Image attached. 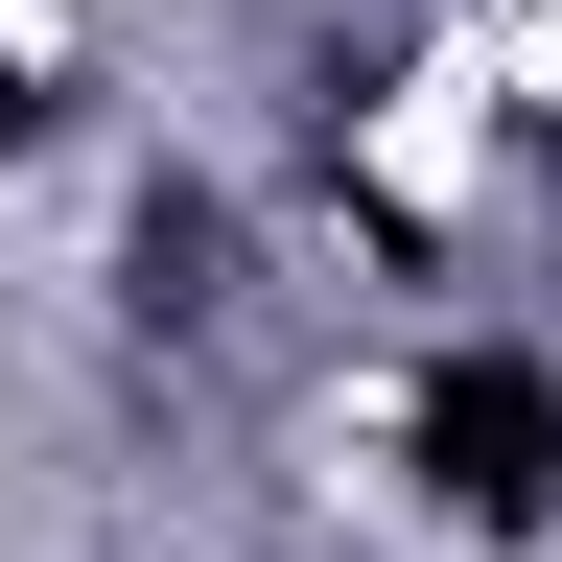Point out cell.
Segmentation results:
<instances>
[{
    "mask_svg": "<svg viewBox=\"0 0 562 562\" xmlns=\"http://www.w3.org/2000/svg\"><path fill=\"white\" fill-rule=\"evenodd\" d=\"M398 469H422V516H446V539H562V351H516V328L422 351Z\"/></svg>",
    "mask_w": 562,
    "mask_h": 562,
    "instance_id": "6da1fadb",
    "label": "cell"
},
{
    "mask_svg": "<svg viewBox=\"0 0 562 562\" xmlns=\"http://www.w3.org/2000/svg\"><path fill=\"white\" fill-rule=\"evenodd\" d=\"M117 328H140V351L235 328V188H188V165H165V188L117 211Z\"/></svg>",
    "mask_w": 562,
    "mask_h": 562,
    "instance_id": "7a4b0ae2",
    "label": "cell"
},
{
    "mask_svg": "<svg viewBox=\"0 0 562 562\" xmlns=\"http://www.w3.org/2000/svg\"><path fill=\"white\" fill-rule=\"evenodd\" d=\"M47 117H70V94H47V70H0V165H24V140H47Z\"/></svg>",
    "mask_w": 562,
    "mask_h": 562,
    "instance_id": "3957f363",
    "label": "cell"
}]
</instances>
